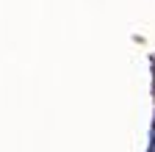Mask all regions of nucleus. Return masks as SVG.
Returning a JSON list of instances; mask_svg holds the SVG:
<instances>
[{
	"label": "nucleus",
	"mask_w": 155,
	"mask_h": 152,
	"mask_svg": "<svg viewBox=\"0 0 155 152\" xmlns=\"http://www.w3.org/2000/svg\"><path fill=\"white\" fill-rule=\"evenodd\" d=\"M150 152H155V138H152V147H150Z\"/></svg>",
	"instance_id": "nucleus-1"
}]
</instances>
